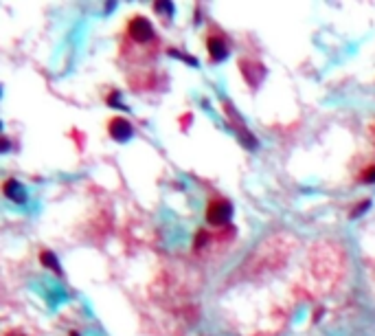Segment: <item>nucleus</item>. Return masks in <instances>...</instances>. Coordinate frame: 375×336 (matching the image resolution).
<instances>
[{
	"mask_svg": "<svg viewBox=\"0 0 375 336\" xmlns=\"http://www.w3.org/2000/svg\"><path fill=\"white\" fill-rule=\"evenodd\" d=\"M42 262H44V266L46 268H51V271H55L57 275H62V268H59V264H57V257L53 255V253H42Z\"/></svg>",
	"mask_w": 375,
	"mask_h": 336,
	"instance_id": "6",
	"label": "nucleus"
},
{
	"mask_svg": "<svg viewBox=\"0 0 375 336\" xmlns=\"http://www.w3.org/2000/svg\"><path fill=\"white\" fill-rule=\"evenodd\" d=\"M154 9H156V11H167V13H172V11H174L172 2H156V4H154Z\"/></svg>",
	"mask_w": 375,
	"mask_h": 336,
	"instance_id": "8",
	"label": "nucleus"
},
{
	"mask_svg": "<svg viewBox=\"0 0 375 336\" xmlns=\"http://www.w3.org/2000/svg\"><path fill=\"white\" fill-rule=\"evenodd\" d=\"M128 33L132 35L134 42H150L154 37V26L150 24V20H145V18H134L128 26Z\"/></svg>",
	"mask_w": 375,
	"mask_h": 336,
	"instance_id": "2",
	"label": "nucleus"
},
{
	"mask_svg": "<svg viewBox=\"0 0 375 336\" xmlns=\"http://www.w3.org/2000/svg\"><path fill=\"white\" fill-rule=\"evenodd\" d=\"M4 194H7V198H11V200L13 202H24L26 200V191H24V187H22L18 180H7V183H4Z\"/></svg>",
	"mask_w": 375,
	"mask_h": 336,
	"instance_id": "5",
	"label": "nucleus"
},
{
	"mask_svg": "<svg viewBox=\"0 0 375 336\" xmlns=\"http://www.w3.org/2000/svg\"><path fill=\"white\" fill-rule=\"evenodd\" d=\"M108 130H110V136H112L114 141H128L130 136H132V125H130V121L128 119H112L110 121V125H108Z\"/></svg>",
	"mask_w": 375,
	"mask_h": 336,
	"instance_id": "3",
	"label": "nucleus"
},
{
	"mask_svg": "<svg viewBox=\"0 0 375 336\" xmlns=\"http://www.w3.org/2000/svg\"><path fill=\"white\" fill-rule=\"evenodd\" d=\"M206 46H208V55H211L213 62H222L226 55H228V48H226V44L219 40V37H208Z\"/></svg>",
	"mask_w": 375,
	"mask_h": 336,
	"instance_id": "4",
	"label": "nucleus"
},
{
	"mask_svg": "<svg viewBox=\"0 0 375 336\" xmlns=\"http://www.w3.org/2000/svg\"><path fill=\"white\" fill-rule=\"evenodd\" d=\"M360 180H362V183H375V165L367 167L365 172L360 174Z\"/></svg>",
	"mask_w": 375,
	"mask_h": 336,
	"instance_id": "7",
	"label": "nucleus"
},
{
	"mask_svg": "<svg viewBox=\"0 0 375 336\" xmlns=\"http://www.w3.org/2000/svg\"><path fill=\"white\" fill-rule=\"evenodd\" d=\"M369 207H371V202L365 200L360 207H356V209H354V213H351V216H354V218H356V216H360V213H365V209H369Z\"/></svg>",
	"mask_w": 375,
	"mask_h": 336,
	"instance_id": "9",
	"label": "nucleus"
},
{
	"mask_svg": "<svg viewBox=\"0 0 375 336\" xmlns=\"http://www.w3.org/2000/svg\"><path fill=\"white\" fill-rule=\"evenodd\" d=\"M233 216V207H230L228 200H213L206 209V220L213 224V227H219V224H226Z\"/></svg>",
	"mask_w": 375,
	"mask_h": 336,
	"instance_id": "1",
	"label": "nucleus"
}]
</instances>
